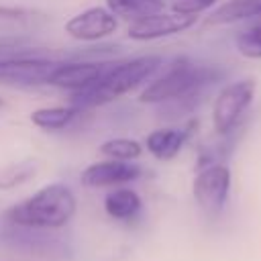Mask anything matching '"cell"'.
<instances>
[{
	"label": "cell",
	"instance_id": "5b68a950",
	"mask_svg": "<svg viewBox=\"0 0 261 261\" xmlns=\"http://www.w3.org/2000/svg\"><path fill=\"white\" fill-rule=\"evenodd\" d=\"M0 245L12 251H22L37 257H51V259H63L69 253L67 243L59 234H51L49 228H31V226H18L4 220V226L0 230Z\"/></svg>",
	"mask_w": 261,
	"mask_h": 261
},
{
	"label": "cell",
	"instance_id": "7c38bea8",
	"mask_svg": "<svg viewBox=\"0 0 261 261\" xmlns=\"http://www.w3.org/2000/svg\"><path fill=\"white\" fill-rule=\"evenodd\" d=\"M194 128H196V120H192L188 126H181V128H157V130H151L147 135V139H145V147L155 159L169 161L181 151V147L186 145V141L190 139Z\"/></svg>",
	"mask_w": 261,
	"mask_h": 261
},
{
	"label": "cell",
	"instance_id": "d6986e66",
	"mask_svg": "<svg viewBox=\"0 0 261 261\" xmlns=\"http://www.w3.org/2000/svg\"><path fill=\"white\" fill-rule=\"evenodd\" d=\"M234 47L247 59H261V22L239 31L234 37Z\"/></svg>",
	"mask_w": 261,
	"mask_h": 261
},
{
	"label": "cell",
	"instance_id": "ba28073f",
	"mask_svg": "<svg viewBox=\"0 0 261 261\" xmlns=\"http://www.w3.org/2000/svg\"><path fill=\"white\" fill-rule=\"evenodd\" d=\"M196 18L198 16H188L177 12H157L130 22L126 29V35L133 41H155V39L171 37L192 29L196 24Z\"/></svg>",
	"mask_w": 261,
	"mask_h": 261
},
{
	"label": "cell",
	"instance_id": "5bb4252c",
	"mask_svg": "<svg viewBox=\"0 0 261 261\" xmlns=\"http://www.w3.org/2000/svg\"><path fill=\"white\" fill-rule=\"evenodd\" d=\"M143 208L141 196L130 188H114L104 198V210L114 220H133Z\"/></svg>",
	"mask_w": 261,
	"mask_h": 261
},
{
	"label": "cell",
	"instance_id": "8992f818",
	"mask_svg": "<svg viewBox=\"0 0 261 261\" xmlns=\"http://www.w3.org/2000/svg\"><path fill=\"white\" fill-rule=\"evenodd\" d=\"M192 194L204 214H220L230 194V169L224 163H210L198 167L192 184Z\"/></svg>",
	"mask_w": 261,
	"mask_h": 261
},
{
	"label": "cell",
	"instance_id": "ffe728a7",
	"mask_svg": "<svg viewBox=\"0 0 261 261\" xmlns=\"http://www.w3.org/2000/svg\"><path fill=\"white\" fill-rule=\"evenodd\" d=\"M218 0H175L171 4V10L177 14H188V16H198L212 8Z\"/></svg>",
	"mask_w": 261,
	"mask_h": 261
},
{
	"label": "cell",
	"instance_id": "30bf717a",
	"mask_svg": "<svg viewBox=\"0 0 261 261\" xmlns=\"http://www.w3.org/2000/svg\"><path fill=\"white\" fill-rule=\"evenodd\" d=\"M57 61L43 57H8L0 59V84L39 86L47 84Z\"/></svg>",
	"mask_w": 261,
	"mask_h": 261
},
{
	"label": "cell",
	"instance_id": "7402d4cb",
	"mask_svg": "<svg viewBox=\"0 0 261 261\" xmlns=\"http://www.w3.org/2000/svg\"><path fill=\"white\" fill-rule=\"evenodd\" d=\"M0 106H2V100H0Z\"/></svg>",
	"mask_w": 261,
	"mask_h": 261
},
{
	"label": "cell",
	"instance_id": "ac0fdd59",
	"mask_svg": "<svg viewBox=\"0 0 261 261\" xmlns=\"http://www.w3.org/2000/svg\"><path fill=\"white\" fill-rule=\"evenodd\" d=\"M37 173V163L35 161H18L10 163L0 171V190H10L16 188L24 181H29Z\"/></svg>",
	"mask_w": 261,
	"mask_h": 261
},
{
	"label": "cell",
	"instance_id": "44dd1931",
	"mask_svg": "<svg viewBox=\"0 0 261 261\" xmlns=\"http://www.w3.org/2000/svg\"><path fill=\"white\" fill-rule=\"evenodd\" d=\"M29 12L22 10V8H12V6H0V18H6V20H20L24 18Z\"/></svg>",
	"mask_w": 261,
	"mask_h": 261
},
{
	"label": "cell",
	"instance_id": "6da1fadb",
	"mask_svg": "<svg viewBox=\"0 0 261 261\" xmlns=\"http://www.w3.org/2000/svg\"><path fill=\"white\" fill-rule=\"evenodd\" d=\"M224 71L218 65L196 63L190 57H175L169 67L139 94L143 104H171L173 108L192 110L200 96L216 84Z\"/></svg>",
	"mask_w": 261,
	"mask_h": 261
},
{
	"label": "cell",
	"instance_id": "4fadbf2b",
	"mask_svg": "<svg viewBox=\"0 0 261 261\" xmlns=\"http://www.w3.org/2000/svg\"><path fill=\"white\" fill-rule=\"evenodd\" d=\"M249 18H261V0H226L216 10L210 12L204 24L218 27V24H232Z\"/></svg>",
	"mask_w": 261,
	"mask_h": 261
},
{
	"label": "cell",
	"instance_id": "e0dca14e",
	"mask_svg": "<svg viewBox=\"0 0 261 261\" xmlns=\"http://www.w3.org/2000/svg\"><path fill=\"white\" fill-rule=\"evenodd\" d=\"M100 153L106 159H118V161H135L143 155V147L139 141L135 139H124V137H116V139H108L100 145Z\"/></svg>",
	"mask_w": 261,
	"mask_h": 261
},
{
	"label": "cell",
	"instance_id": "2e32d148",
	"mask_svg": "<svg viewBox=\"0 0 261 261\" xmlns=\"http://www.w3.org/2000/svg\"><path fill=\"white\" fill-rule=\"evenodd\" d=\"M77 114H82V110L75 108L73 104H69V106H45V108H37L31 114V122L43 130H61Z\"/></svg>",
	"mask_w": 261,
	"mask_h": 261
},
{
	"label": "cell",
	"instance_id": "52a82bcc",
	"mask_svg": "<svg viewBox=\"0 0 261 261\" xmlns=\"http://www.w3.org/2000/svg\"><path fill=\"white\" fill-rule=\"evenodd\" d=\"M116 27H118V20L108 8L92 6L71 16L65 22V33L75 41L94 43L110 37L116 31Z\"/></svg>",
	"mask_w": 261,
	"mask_h": 261
},
{
	"label": "cell",
	"instance_id": "3957f363",
	"mask_svg": "<svg viewBox=\"0 0 261 261\" xmlns=\"http://www.w3.org/2000/svg\"><path fill=\"white\" fill-rule=\"evenodd\" d=\"M75 208V196L65 184H49L8 208L4 212V220L18 226L57 230L73 218Z\"/></svg>",
	"mask_w": 261,
	"mask_h": 261
},
{
	"label": "cell",
	"instance_id": "7a4b0ae2",
	"mask_svg": "<svg viewBox=\"0 0 261 261\" xmlns=\"http://www.w3.org/2000/svg\"><path fill=\"white\" fill-rule=\"evenodd\" d=\"M161 65H163V59L159 55H143V57H135L128 61L112 63L108 67V71L98 82H94L90 88H86L82 92L71 94L69 104H73L80 110L108 104V102L133 92L147 80H151Z\"/></svg>",
	"mask_w": 261,
	"mask_h": 261
},
{
	"label": "cell",
	"instance_id": "9a60e30c",
	"mask_svg": "<svg viewBox=\"0 0 261 261\" xmlns=\"http://www.w3.org/2000/svg\"><path fill=\"white\" fill-rule=\"evenodd\" d=\"M106 8L116 16L124 20H139L157 12H163L165 2L163 0H106Z\"/></svg>",
	"mask_w": 261,
	"mask_h": 261
},
{
	"label": "cell",
	"instance_id": "9c48e42d",
	"mask_svg": "<svg viewBox=\"0 0 261 261\" xmlns=\"http://www.w3.org/2000/svg\"><path fill=\"white\" fill-rule=\"evenodd\" d=\"M112 63L104 61H67V63H57L53 73L47 80V86L67 90L71 94L82 92L90 88L94 82H98L110 67Z\"/></svg>",
	"mask_w": 261,
	"mask_h": 261
},
{
	"label": "cell",
	"instance_id": "8fae6325",
	"mask_svg": "<svg viewBox=\"0 0 261 261\" xmlns=\"http://www.w3.org/2000/svg\"><path fill=\"white\" fill-rule=\"evenodd\" d=\"M143 173L139 163L133 161H118V159H104L88 165L80 179L86 188H118L124 184L135 181Z\"/></svg>",
	"mask_w": 261,
	"mask_h": 261
},
{
	"label": "cell",
	"instance_id": "277c9868",
	"mask_svg": "<svg viewBox=\"0 0 261 261\" xmlns=\"http://www.w3.org/2000/svg\"><path fill=\"white\" fill-rule=\"evenodd\" d=\"M257 84L251 77L232 82L220 90L212 106V126L216 135L230 137L237 128H241L253 98H255Z\"/></svg>",
	"mask_w": 261,
	"mask_h": 261
}]
</instances>
